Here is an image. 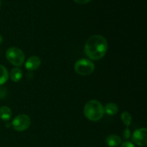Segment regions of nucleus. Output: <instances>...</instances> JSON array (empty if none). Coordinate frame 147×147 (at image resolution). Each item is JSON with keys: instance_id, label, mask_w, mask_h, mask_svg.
I'll return each mask as SVG.
<instances>
[{"instance_id": "obj_1", "label": "nucleus", "mask_w": 147, "mask_h": 147, "mask_svg": "<svg viewBox=\"0 0 147 147\" xmlns=\"http://www.w3.org/2000/svg\"><path fill=\"white\" fill-rule=\"evenodd\" d=\"M108 42L101 35L90 37L85 45L84 51L86 56L93 60L103 58L107 53Z\"/></svg>"}, {"instance_id": "obj_2", "label": "nucleus", "mask_w": 147, "mask_h": 147, "mask_svg": "<svg viewBox=\"0 0 147 147\" xmlns=\"http://www.w3.org/2000/svg\"><path fill=\"white\" fill-rule=\"evenodd\" d=\"M104 108L103 105L96 100H89L84 107V115L88 120L98 121L104 115Z\"/></svg>"}, {"instance_id": "obj_3", "label": "nucleus", "mask_w": 147, "mask_h": 147, "mask_svg": "<svg viewBox=\"0 0 147 147\" xmlns=\"http://www.w3.org/2000/svg\"><path fill=\"white\" fill-rule=\"evenodd\" d=\"M6 57L11 64L14 66H21L24 63L25 55L21 49L11 47L6 51Z\"/></svg>"}, {"instance_id": "obj_4", "label": "nucleus", "mask_w": 147, "mask_h": 147, "mask_svg": "<svg viewBox=\"0 0 147 147\" xmlns=\"http://www.w3.org/2000/svg\"><path fill=\"white\" fill-rule=\"evenodd\" d=\"M75 70L80 76H88L95 70L94 63L88 59H80L75 64Z\"/></svg>"}, {"instance_id": "obj_5", "label": "nucleus", "mask_w": 147, "mask_h": 147, "mask_svg": "<svg viewBox=\"0 0 147 147\" xmlns=\"http://www.w3.org/2000/svg\"><path fill=\"white\" fill-rule=\"evenodd\" d=\"M13 129L19 132L27 130L31 124V119L27 115L20 114L16 116L11 123Z\"/></svg>"}, {"instance_id": "obj_6", "label": "nucleus", "mask_w": 147, "mask_h": 147, "mask_svg": "<svg viewBox=\"0 0 147 147\" xmlns=\"http://www.w3.org/2000/svg\"><path fill=\"white\" fill-rule=\"evenodd\" d=\"M146 133V128H141L136 130L132 136L133 142L139 146H146L147 144Z\"/></svg>"}, {"instance_id": "obj_7", "label": "nucleus", "mask_w": 147, "mask_h": 147, "mask_svg": "<svg viewBox=\"0 0 147 147\" xmlns=\"http://www.w3.org/2000/svg\"><path fill=\"white\" fill-rule=\"evenodd\" d=\"M40 65H41V60L40 57L34 55L28 58L25 63V67L28 70L33 71V70H37L40 67Z\"/></svg>"}, {"instance_id": "obj_8", "label": "nucleus", "mask_w": 147, "mask_h": 147, "mask_svg": "<svg viewBox=\"0 0 147 147\" xmlns=\"http://www.w3.org/2000/svg\"><path fill=\"white\" fill-rule=\"evenodd\" d=\"M106 143L109 147H117L121 143V139L117 135H109L106 139Z\"/></svg>"}, {"instance_id": "obj_9", "label": "nucleus", "mask_w": 147, "mask_h": 147, "mask_svg": "<svg viewBox=\"0 0 147 147\" xmlns=\"http://www.w3.org/2000/svg\"><path fill=\"white\" fill-rule=\"evenodd\" d=\"M104 112L109 116H114L119 111V106L114 103H109L105 106Z\"/></svg>"}, {"instance_id": "obj_10", "label": "nucleus", "mask_w": 147, "mask_h": 147, "mask_svg": "<svg viewBox=\"0 0 147 147\" xmlns=\"http://www.w3.org/2000/svg\"><path fill=\"white\" fill-rule=\"evenodd\" d=\"M22 78V71L19 67H14L11 69L10 72V78L13 82H19Z\"/></svg>"}, {"instance_id": "obj_11", "label": "nucleus", "mask_w": 147, "mask_h": 147, "mask_svg": "<svg viewBox=\"0 0 147 147\" xmlns=\"http://www.w3.org/2000/svg\"><path fill=\"white\" fill-rule=\"evenodd\" d=\"M12 112L8 106H1L0 108V119L3 121H9L11 117Z\"/></svg>"}, {"instance_id": "obj_12", "label": "nucleus", "mask_w": 147, "mask_h": 147, "mask_svg": "<svg viewBox=\"0 0 147 147\" xmlns=\"http://www.w3.org/2000/svg\"><path fill=\"white\" fill-rule=\"evenodd\" d=\"M9 78V73L4 66L0 65V86L4 84Z\"/></svg>"}, {"instance_id": "obj_13", "label": "nucleus", "mask_w": 147, "mask_h": 147, "mask_svg": "<svg viewBox=\"0 0 147 147\" xmlns=\"http://www.w3.org/2000/svg\"><path fill=\"white\" fill-rule=\"evenodd\" d=\"M121 118V120L122 121H123V123H124L127 127H129L132 122V117L131 116L130 113H128V112L126 111L123 112Z\"/></svg>"}, {"instance_id": "obj_14", "label": "nucleus", "mask_w": 147, "mask_h": 147, "mask_svg": "<svg viewBox=\"0 0 147 147\" xmlns=\"http://www.w3.org/2000/svg\"><path fill=\"white\" fill-rule=\"evenodd\" d=\"M7 90L6 88L0 86V99H3L7 96Z\"/></svg>"}, {"instance_id": "obj_15", "label": "nucleus", "mask_w": 147, "mask_h": 147, "mask_svg": "<svg viewBox=\"0 0 147 147\" xmlns=\"http://www.w3.org/2000/svg\"><path fill=\"white\" fill-rule=\"evenodd\" d=\"M130 136H131L130 130H129V129H128V127H127L126 129H125L124 131H123V136H124L125 139H128L129 137H130Z\"/></svg>"}, {"instance_id": "obj_16", "label": "nucleus", "mask_w": 147, "mask_h": 147, "mask_svg": "<svg viewBox=\"0 0 147 147\" xmlns=\"http://www.w3.org/2000/svg\"><path fill=\"white\" fill-rule=\"evenodd\" d=\"M121 147H135L134 144L130 142H125L121 144Z\"/></svg>"}, {"instance_id": "obj_17", "label": "nucleus", "mask_w": 147, "mask_h": 147, "mask_svg": "<svg viewBox=\"0 0 147 147\" xmlns=\"http://www.w3.org/2000/svg\"><path fill=\"white\" fill-rule=\"evenodd\" d=\"M76 3L80 4H87V3L90 2L91 0H74Z\"/></svg>"}, {"instance_id": "obj_18", "label": "nucleus", "mask_w": 147, "mask_h": 147, "mask_svg": "<svg viewBox=\"0 0 147 147\" xmlns=\"http://www.w3.org/2000/svg\"><path fill=\"white\" fill-rule=\"evenodd\" d=\"M2 42H3V37H2V36H1V34H0V45H1V43H2Z\"/></svg>"}, {"instance_id": "obj_19", "label": "nucleus", "mask_w": 147, "mask_h": 147, "mask_svg": "<svg viewBox=\"0 0 147 147\" xmlns=\"http://www.w3.org/2000/svg\"><path fill=\"white\" fill-rule=\"evenodd\" d=\"M0 6H1V0H0Z\"/></svg>"}]
</instances>
